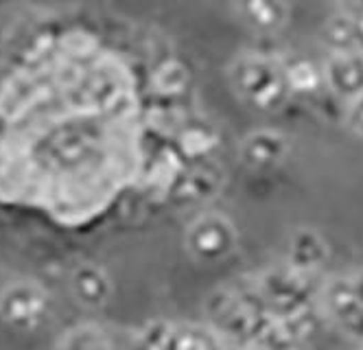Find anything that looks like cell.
Here are the masks:
<instances>
[{
	"label": "cell",
	"mask_w": 363,
	"mask_h": 350,
	"mask_svg": "<svg viewBox=\"0 0 363 350\" xmlns=\"http://www.w3.org/2000/svg\"><path fill=\"white\" fill-rule=\"evenodd\" d=\"M151 84L160 94H167V97L179 94L189 86V68L179 62H164L162 66L155 68Z\"/></svg>",
	"instance_id": "obj_17"
},
{
	"label": "cell",
	"mask_w": 363,
	"mask_h": 350,
	"mask_svg": "<svg viewBox=\"0 0 363 350\" xmlns=\"http://www.w3.org/2000/svg\"><path fill=\"white\" fill-rule=\"evenodd\" d=\"M221 184V171L215 167H199L193 171L179 173L171 193L182 202H199L215 195Z\"/></svg>",
	"instance_id": "obj_11"
},
{
	"label": "cell",
	"mask_w": 363,
	"mask_h": 350,
	"mask_svg": "<svg viewBox=\"0 0 363 350\" xmlns=\"http://www.w3.org/2000/svg\"><path fill=\"white\" fill-rule=\"evenodd\" d=\"M348 127L357 133L359 138H363V97L352 101L348 105V114H346Z\"/></svg>",
	"instance_id": "obj_20"
},
{
	"label": "cell",
	"mask_w": 363,
	"mask_h": 350,
	"mask_svg": "<svg viewBox=\"0 0 363 350\" xmlns=\"http://www.w3.org/2000/svg\"><path fill=\"white\" fill-rule=\"evenodd\" d=\"M254 289L274 317H284L306 309L313 305L318 295H322V289H318L313 274H302L287 263L272 267L258 276Z\"/></svg>",
	"instance_id": "obj_2"
},
{
	"label": "cell",
	"mask_w": 363,
	"mask_h": 350,
	"mask_svg": "<svg viewBox=\"0 0 363 350\" xmlns=\"http://www.w3.org/2000/svg\"><path fill=\"white\" fill-rule=\"evenodd\" d=\"M70 287L74 298L84 307L99 309L103 307L112 295V283L106 269L94 263H82L70 276Z\"/></svg>",
	"instance_id": "obj_9"
},
{
	"label": "cell",
	"mask_w": 363,
	"mask_h": 350,
	"mask_svg": "<svg viewBox=\"0 0 363 350\" xmlns=\"http://www.w3.org/2000/svg\"><path fill=\"white\" fill-rule=\"evenodd\" d=\"M352 16H354V33H357V44L363 50V5L350 7Z\"/></svg>",
	"instance_id": "obj_21"
},
{
	"label": "cell",
	"mask_w": 363,
	"mask_h": 350,
	"mask_svg": "<svg viewBox=\"0 0 363 350\" xmlns=\"http://www.w3.org/2000/svg\"><path fill=\"white\" fill-rule=\"evenodd\" d=\"M186 250L201 263H219L235 252L237 230L221 214H203L186 230Z\"/></svg>",
	"instance_id": "obj_3"
},
{
	"label": "cell",
	"mask_w": 363,
	"mask_h": 350,
	"mask_svg": "<svg viewBox=\"0 0 363 350\" xmlns=\"http://www.w3.org/2000/svg\"><path fill=\"white\" fill-rule=\"evenodd\" d=\"M289 153V141L280 131H252L239 145V158L247 169L261 171L280 165Z\"/></svg>",
	"instance_id": "obj_7"
},
{
	"label": "cell",
	"mask_w": 363,
	"mask_h": 350,
	"mask_svg": "<svg viewBox=\"0 0 363 350\" xmlns=\"http://www.w3.org/2000/svg\"><path fill=\"white\" fill-rule=\"evenodd\" d=\"M324 309H318L315 305H311L306 309H300L291 315L284 317H276L278 324L282 327L284 335H287L296 346H300L302 341H306L308 337H313L320 327H322V317H324Z\"/></svg>",
	"instance_id": "obj_15"
},
{
	"label": "cell",
	"mask_w": 363,
	"mask_h": 350,
	"mask_svg": "<svg viewBox=\"0 0 363 350\" xmlns=\"http://www.w3.org/2000/svg\"><path fill=\"white\" fill-rule=\"evenodd\" d=\"M171 350H223L221 339L215 331L197 324L177 327Z\"/></svg>",
	"instance_id": "obj_16"
},
{
	"label": "cell",
	"mask_w": 363,
	"mask_h": 350,
	"mask_svg": "<svg viewBox=\"0 0 363 350\" xmlns=\"http://www.w3.org/2000/svg\"><path fill=\"white\" fill-rule=\"evenodd\" d=\"M62 350H112V344L101 329L84 327L62 339Z\"/></svg>",
	"instance_id": "obj_19"
},
{
	"label": "cell",
	"mask_w": 363,
	"mask_h": 350,
	"mask_svg": "<svg viewBox=\"0 0 363 350\" xmlns=\"http://www.w3.org/2000/svg\"><path fill=\"white\" fill-rule=\"evenodd\" d=\"M239 350H258V348L256 346H241Z\"/></svg>",
	"instance_id": "obj_23"
},
{
	"label": "cell",
	"mask_w": 363,
	"mask_h": 350,
	"mask_svg": "<svg viewBox=\"0 0 363 350\" xmlns=\"http://www.w3.org/2000/svg\"><path fill=\"white\" fill-rule=\"evenodd\" d=\"M322 309L326 317L350 339L363 341V302L350 278H330L322 287Z\"/></svg>",
	"instance_id": "obj_5"
},
{
	"label": "cell",
	"mask_w": 363,
	"mask_h": 350,
	"mask_svg": "<svg viewBox=\"0 0 363 350\" xmlns=\"http://www.w3.org/2000/svg\"><path fill=\"white\" fill-rule=\"evenodd\" d=\"M284 75H287V84H289L291 94H298V97H313L326 88L324 70L308 60L289 62L284 66Z\"/></svg>",
	"instance_id": "obj_13"
},
{
	"label": "cell",
	"mask_w": 363,
	"mask_h": 350,
	"mask_svg": "<svg viewBox=\"0 0 363 350\" xmlns=\"http://www.w3.org/2000/svg\"><path fill=\"white\" fill-rule=\"evenodd\" d=\"M237 13L250 29L258 33H276L289 18V5L280 0H250L237 5Z\"/></svg>",
	"instance_id": "obj_10"
},
{
	"label": "cell",
	"mask_w": 363,
	"mask_h": 350,
	"mask_svg": "<svg viewBox=\"0 0 363 350\" xmlns=\"http://www.w3.org/2000/svg\"><path fill=\"white\" fill-rule=\"evenodd\" d=\"M217 131L208 123H189L177 136V147L186 158H206L217 147Z\"/></svg>",
	"instance_id": "obj_14"
},
{
	"label": "cell",
	"mask_w": 363,
	"mask_h": 350,
	"mask_svg": "<svg viewBox=\"0 0 363 350\" xmlns=\"http://www.w3.org/2000/svg\"><path fill=\"white\" fill-rule=\"evenodd\" d=\"M230 79L235 90L263 112L280 110L291 97L284 66L263 55H241L230 68Z\"/></svg>",
	"instance_id": "obj_1"
},
{
	"label": "cell",
	"mask_w": 363,
	"mask_h": 350,
	"mask_svg": "<svg viewBox=\"0 0 363 350\" xmlns=\"http://www.w3.org/2000/svg\"><path fill=\"white\" fill-rule=\"evenodd\" d=\"M324 42L330 48V53H348V50H361L357 44L354 33V16L350 7H342L328 16L324 24Z\"/></svg>",
	"instance_id": "obj_12"
},
{
	"label": "cell",
	"mask_w": 363,
	"mask_h": 350,
	"mask_svg": "<svg viewBox=\"0 0 363 350\" xmlns=\"http://www.w3.org/2000/svg\"><path fill=\"white\" fill-rule=\"evenodd\" d=\"M324 70L326 90L342 101H357L363 97V50L330 53Z\"/></svg>",
	"instance_id": "obj_6"
},
{
	"label": "cell",
	"mask_w": 363,
	"mask_h": 350,
	"mask_svg": "<svg viewBox=\"0 0 363 350\" xmlns=\"http://www.w3.org/2000/svg\"><path fill=\"white\" fill-rule=\"evenodd\" d=\"M175 329L177 327L164 319L149 322L136 337V350H171Z\"/></svg>",
	"instance_id": "obj_18"
},
{
	"label": "cell",
	"mask_w": 363,
	"mask_h": 350,
	"mask_svg": "<svg viewBox=\"0 0 363 350\" xmlns=\"http://www.w3.org/2000/svg\"><path fill=\"white\" fill-rule=\"evenodd\" d=\"M48 311V293L29 280L9 285L0 293V317L18 331H33Z\"/></svg>",
	"instance_id": "obj_4"
},
{
	"label": "cell",
	"mask_w": 363,
	"mask_h": 350,
	"mask_svg": "<svg viewBox=\"0 0 363 350\" xmlns=\"http://www.w3.org/2000/svg\"><path fill=\"white\" fill-rule=\"evenodd\" d=\"M350 280H352L354 293L359 295V300L363 302V272H361V274H357V276H350Z\"/></svg>",
	"instance_id": "obj_22"
},
{
	"label": "cell",
	"mask_w": 363,
	"mask_h": 350,
	"mask_svg": "<svg viewBox=\"0 0 363 350\" xmlns=\"http://www.w3.org/2000/svg\"><path fill=\"white\" fill-rule=\"evenodd\" d=\"M328 258V246L311 228H298L289 239V250H287V265L298 269L302 274H313L326 263Z\"/></svg>",
	"instance_id": "obj_8"
},
{
	"label": "cell",
	"mask_w": 363,
	"mask_h": 350,
	"mask_svg": "<svg viewBox=\"0 0 363 350\" xmlns=\"http://www.w3.org/2000/svg\"><path fill=\"white\" fill-rule=\"evenodd\" d=\"M287 350H300V346L298 348H287Z\"/></svg>",
	"instance_id": "obj_24"
}]
</instances>
